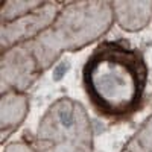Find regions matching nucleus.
<instances>
[{
    "label": "nucleus",
    "mask_w": 152,
    "mask_h": 152,
    "mask_svg": "<svg viewBox=\"0 0 152 152\" xmlns=\"http://www.w3.org/2000/svg\"><path fill=\"white\" fill-rule=\"evenodd\" d=\"M61 5L58 2H44L40 8L14 21L3 23L0 31V50H6L31 41L44 32L58 17Z\"/></svg>",
    "instance_id": "obj_4"
},
{
    "label": "nucleus",
    "mask_w": 152,
    "mask_h": 152,
    "mask_svg": "<svg viewBox=\"0 0 152 152\" xmlns=\"http://www.w3.org/2000/svg\"><path fill=\"white\" fill-rule=\"evenodd\" d=\"M122 152H152V116H149L128 140Z\"/></svg>",
    "instance_id": "obj_7"
},
{
    "label": "nucleus",
    "mask_w": 152,
    "mask_h": 152,
    "mask_svg": "<svg viewBox=\"0 0 152 152\" xmlns=\"http://www.w3.org/2000/svg\"><path fill=\"white\" fill-rule=\"evenodd\" d=\"M29 111V99L26 93L5 91L0 97V126H2V142L15 131L26 119Z\"/></svg>",
    "instance_id": "obj_5"
},
{
    "label": "nucleus",
    "mask_w": 152,
    "mask_h": 152,
    "mask_svg": "<svg viewBox=\"0 0 152 152\" xmlns=\"http://www.w3.org/2000/svg\"><path fill=\"white\" fill-rule=\"evenodd\" d=\"M85 93L104 116L125 117L140 105L148 84L143 55L123 43H104L82 70Z\"/></svg>",
    "instance_id": "obj_2"
},
{
    "label": "nucleus",
    "mask_w": 152,
    "mask_h": 152,
    "mask_svg": "<svg viewBox=\"0 0 152 152\" xmlns=\"http://www.w3.org/2000/svg\"><path fill=\"white\" fill-rule=\"evenodd\" d=\"M35 152H93V128L85 107L61 97L38 123Z\"/></svg>",
    "instance_id": "obj_3"
},
{
    "label": "nucleus",
    "mask_w": 152,
    "mask_h": 152,
    "mask_svg": "<svg viewBox=\"0 0 152 152\" xmlns=\"http://www.w3.org/2000/svg\"><path fill=\"white\" fill-rule=\"evenodd\" d=\"M44 2L40 0H8L3 3L2 11H0V15H2V24L3 23H9L14 21L23 15L29 14V12L35 11L37 8H40Z\"/></svg>",
    "instance_id": "obj_8"
},
{
    "label": "nucleus",
    "mask_w": 152,
    "mask_h": 152,
    "mask_svg": "<svg viewBox=\"0 0 152 152\" xmlns=\"http://www.w3.org/2000/svg\"><path fill=\"white\" fill-rule=\"evenodd\" d=\"M5 152H35V148H31L29 145L23 142H15L11 143L5 148Z\"/></svg>",
    "instance_id": "obj_9"
},
{
    "label": "nucleus",
    "mask_w": 152,
    "mask_h": 152,
    "mask_svg": "<svg viewBox=\"0 0 152 152\" xmlns=\"http://www.w3.org/2000/svg\"><path fill=\"white\" fill-rule=\"evenodd\" d=\"M114 21L123 31L137 32L152 20V2H113Z\"/></svg>",
    "instance_id": "obj_6"
},
{
    "label": "nucleus",
    "mask_w": 152,
    "mask_h": 152,
    "mask_svg": "<svg viewBox=\"0 0 152 152\" xmlns=\"http://www.w3.org/2000/svg\"><path fill=\"white\" fill-rule=\"evenodd\" d=\"M113 23V2L81 0L66 3L44 32L2 53V93H24L64 52H76L94 43L110 31Z\"/></svg>",
    "instance_id": "obj_1"
}]
</instances>
